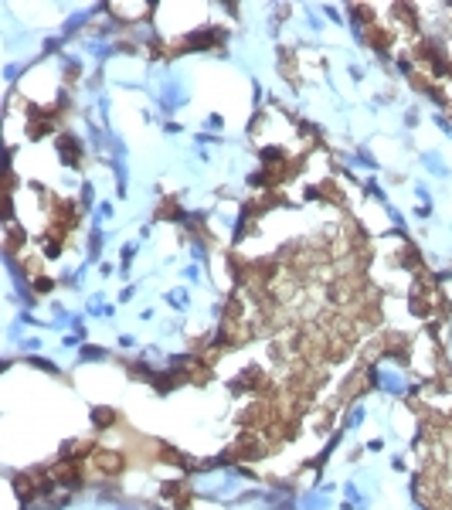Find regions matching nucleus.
I'll return each mask as SVG.
<instances>
[{
  "label": "nucleus",
  "instance_id": "f257e3e1",
  "mask_svg": "<svg viewBox=\"0 0 452 510\" xmlns=\"http://www.w3.org/2000/svg\"><path fill=\"white\" fill-rule=\"evenodd\" d=\"M425 167H429V170H435V174H449V170H446V163H442L435 153H429V156H425Z\"/></svg>",
  "mask_w": 452,
  "mask_h": 510
}]
</instances>
